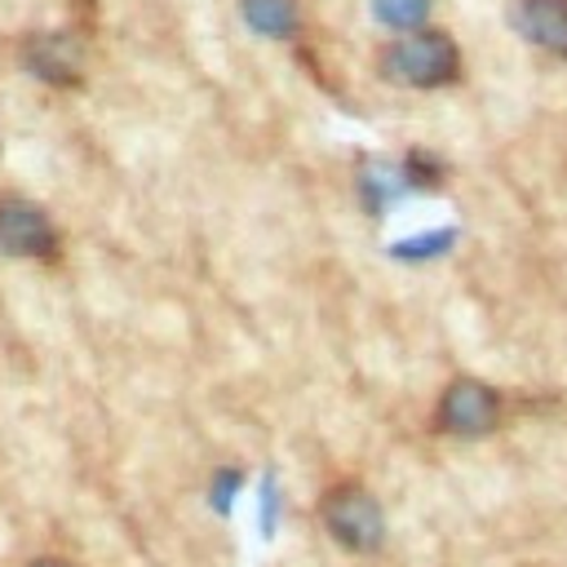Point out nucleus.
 <instances>
[{"label": "nucleus", "instance_id": "f257e3e1", "mask_svg": "<svg viewBox=\"0 0 567 567\" xmlns=\"http://www.w3.org/2000/svg\"><path fill=\"white\" fill-rule=\"evenodd\" d=\"M381 75L403 89H443L461 80V49L439 27H416L399 40H390L377 58Z\"/></svg>", "mask_w": 567, "mask_h": 567}, {"label": "nucleus", "instance_id": "f03ea898", "mask_svg": "<svg viewBox=\"0 0 567 567\" xmlns=\"http://www.w3.org/2000/svg\"><path fill=\"white\" fill-rule=\"evenodd\" d=\"M319 523L346 554H377L385 545V509L354 478H341L319 496Z\"/></svg>", "mask_w": 567, "mask_h": 567}, {"label": "nucleus", "instance_id": "7ed1b4c3", "mask_svg": "<svg viewBox=\"0 0 567 567\" xmlns=\"http://www.w3.org/2000/svg\"><path fill=\"white\" fill-rule=\"evenodd\" d=\"M505 421V394L478 377H452L434 403V430L452 439H487Z\"/></svg>", "mask_w": 567, "mask_h": 567}, {"label": "nucleus", "instance_id": "20e7f679", "mask_svg": "<svg viewBox=\"0 0 567 567\" xmlns=\"http://www.w3.org/2000/svg\"><path fill=\"white\" fill-rule=\"evenodd\" d=\"M53 248L49 217L27 199H0V252L13 257H40Z\"/></svg>", "mask_w": 567, "mask_h": 567}, {"label": "nucleus", "instance_id": "39448f33", "mask_svg": "<svg viewBox=\"0 0 567 567\" xmlns=\"http://www.w3.org/2000/svg\"><path fill=\"white\" fill-rule=\"evenodd\" d=\"M514 27L549 58H567V0H514Z\"/></svg>", "mask_w": 567, "mask_h": 567}, {"label": "nucleus", "instance_id": "423d86ee", "mask_svg": "<svg viewBox=\"0 0 567 567\" xmlns=\"http://www.w3.org/2000/svg\"><path fill=\"white\" fill-rule=\"evenodd\" d=\"M244 22L261 35H292L297 27V4L292 0H244Z\"/></svg>", "mask_w": 567, "mask_h": 567}, {"label": "nucleus", "instance_id": "0eeeda50", "mask_svg": "<svg viewBox=\"0 0 567 567\" xmlns=\"http://www.w3.org/2000/svg\"><path fill=\"white\" fill-rule=\"evenodd\" d=\"M372 13L381 27H394V31H416L430 13V0H372Z\"/></svg>", "mask_w": 567, "mask_h": 567}, {"label": "nucleus", "instance_id": "6e6552de", "mask_svg": "<svg viewBox=\"0 0 567 567\" xmlns=\"http://www.w3.org/2000/svg\"><path fill=\"white\" fill-rule=\"evenodd\" d=\"M452 235L447 230H439V235H430V239H408V244H399V252L403 257H421V252H439L443 244H447Z\"/></svg>", "mask_w": 567, "mask_h": 567}, {"label": "nucleus", "instance_id": "1a4fd4ad", "mask_svg": "<svg viewBox=\"0 0 567 567\" xmlns=\"http://www.w3.org/2000/svg\"><path fill=\"white\" fill-rule=\"evenodd\" d=\"M31 567H71V563H62V558H35Z\"/></svg>", "mask_w": 567, "mask_h": 567}]
</instances>
